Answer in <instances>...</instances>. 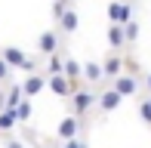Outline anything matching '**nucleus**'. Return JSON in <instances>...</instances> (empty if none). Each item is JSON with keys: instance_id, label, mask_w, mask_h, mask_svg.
<instances>
[{"instance_id": "5", "label": "nucleus", "mask_w": 151, "mask_h": 148, "mask_svg": "<svg viewBox=\"0 0 151 148\" xmlns=\"http://www.w3.org/2000/svg\"><path fill=\"white\" fill-rule=\"evenodd\" d=\"M111 90H117L123 99H127V96H136V93H139V77H136V74H127V71H123L120 77H114Z\"/></svg>"}, {"instance_id": "17", "label": "nucleus", "mask_w": 151, "mask_h": 148, "mask_svg": "<svg viewBox=\"0 0 151 148\" xmlns=\"http://www.w3.org/2000/svg\"><path fill=\"white\" fill-rule=\"evenodd\" d=\"M68 9H74V6H71V0H52V19H56V22L65 16Z\"/></svg>"}, {"instance_id": "14", "label": "nucleus", "mask_w": 151, "mask_h": 148, "mask_svg": "<svg viewBox=\"0 0 151 148\" xmlns=\"http://www.w3.org/2000/svg\"><path fill=\"white\" fill-rule=\"evenodd\" d=\"M46 71H50V74H65V59H62L59 52L50 56V59H46Z\"/></svg>"}, {"instance_id": "25", "label": "nucleus", "mask_w": 151, "mask_h": 148, "mask_svg": "<svg viewBox=\"0 0 151 148\" xmlns=\"http://www.w3.org/2000/svg\"><path fill=\"white\" fill-rule=\"evenodd\" d=\"M148 102H151V96H148Z\"/></svg>"}, {"instance_id": "13", "label": "nucleus", "mask_w": 151, "mask_h": 148, "mask_svg": "<svg viewBox=\"0 0 151 148\" xmlns=\"http://www.w3.org/2000/svg\"><path fill=\"white\" fill-rule=\"evenodd\" d=\"M123 43H127L123 25H111V28H108V46H111V50H123Z\"/></svg>"}, {"instance_id": "9", "label": "nucleus", "mask_w": 151, "mask_h": 148, "mask_svg": "<svg viewBox=\"0 0 151 148\" xmlns=\"http://www.w3.org/2000/svg\"><path fill=\"white\" fill-rule=\"evenodd\" d=\"M120 102H123V96H120L117 90L99 93V111H114V108H120Z\"/></svg>"}, {"instance_id": "19", "label": "nucleus", "mask_w": 151, "mask_h": 148, "mask_svg": "<svg viewBox=\"0 0 151 148\" xmlns=\"http://www.w3.org/2000/svg\"><path fill=\"white\" fill-rule=\"evenodd\" d=\"M139 114H142V120L151 126V102H148V99H142V102H139Z\"/></svg>"}, {"instance_id": "1", "label": "nucleus", "mask_w": 151, "mask_h": 148, "mask_svg": "<svg viewBox=\"0 0 151 148\" xmlns=\"http://www.w3.org/2000/svg\"><path fill=\"white\" fill-rule=\"evenodd\" d=\"M0 56H3V62L9 65V68H19V71H31V74H37V59L25 56V50H19V46H3V50H0Z\"/></svg>"}, {"instance_id": "2", "label": "nucleus", "mask_w": 151, "mask_h": 148, "mask_svg": "<svg viewBox=\"0 0 151 148\" xmlns=\"http://www.w3.org/2000/svg\"><path fill=\"white\" fill-rule=\"evenodd\" d=\"M93 105H99V96L90 93V90H77V93L71 96V114H74V117H83Z\"/></svg>"}, {"instance_id": "18", "label": "nucleus", "mask_w": 151, "mask_h": 148, "mask_svg": "<svg viewBox=\"0 0 151 148\" xmlns=\"http://www.w3.org/2000/svg\"><path fill=\"white\" fill-rule=\"evenodd\" d=\"M123 37H127V43H136V37H139V22H127L123 25Z\"/></svg>"}, {"instance_id": "4", "label": "nucleus", "mask_w": 151, "mask_h": 148, "mask_svg": "<svg viewBox=\"0 0 151 148\" xmlns=\"http://www.w3.org/2000/svg\"><path fill=\"white\" fill-rule=\"evenodd\" d=\"M108 19H111V25H127V22H133V3H123V0L108 3Z\"/></svg>"}, {"instance_id": "7", "label": "nucleus", "mask_w": 151, "mask_h": 148, "mask_svg": "<svg viewBox=\"0 0 151 148\" xmlns=\"http://www.w3.org/2000/svg\"><path fill=\"white\" fill-rule=\"evenodd\" d=\"M37 50H40V56H56L59 52V34L56 31H43V34L37 37Z\"/></svg>"}, {"instance_id": "3", "label": "nucleus", "mask_w": 151, "mask_h": 148, "mask_svg": "<svg viewBox=\"0 0 151 148\" xmlns=\"http://www.w3.org/2000/svg\"><path fill=\"white\" fill-rule=\"evenodd\" d=\"M50 86V74H28V77L22 80V93H25V99H34V96H40V93Z\"/></svg>"}, {"instance_id": "11", "label": "nucleus", "mask_w": 151, "mask_h": 148, "mask_svg": "<svg viewBox=\"0 0 151 148\" xmlns=\"http://www.w3.org/2000/svg\"><path fill=\"white\" fill-rule=\"evenodd\" d=\"M102 77H105V68H102L99 62H86L83 65V80L86 83H99Z\"/></svg>"}, {"instance_id": "10", "label": "nucleus", "mask_w": 151, "mask_h": 148, "mask_svg": "<svg viewBox=\"0 0 151 148\" xmlns=\"http://www.w3.org/2000/svg\"><path fill=\"white\" fill-rule=\"evenodd\" d=\"M59 28L65 31V34H74V31L80 28V16H77V9H68L65 16L59 19Z\"/></svg>"}, {"instance_id": "12", "label": "nucleus", "mask_w": 151, "mask_h": 148, "mask_svg": "<svg viewBox=\"0 0 151 148\" xmlns=\"http://www.w3.org/2000/svg\"><path fill=\"white\" fill-rule=\"evenodd\" d=\"M102 68H105V77H120V71H123V59L114 52V56L105 59V65H102Z\"/></svg>"}, {"instance_id": "16", "label": "nucleus", "mask_w": 151, "mask_h": 148, "mask_svg": "<svg viewBox=\"0 0 151 148\" xmlns=\"http://www.w3.org/2000/svg\"><path fill=\"white\" fill-rule=\"evenodd\" d=\"M16 126V111H0V133H9Z\"/></svg>"}, {"instance_id": "24", "label": "nucleus", "mask_w": 151, "mask_h": 148, "mask_svg": "<svg viewBox=\"0 0 151 148\" xmlns=\"http://www.w3.org/2000/svg\"><path fill=\"white\" fill-rule=\"evenodd\" d=\"M127 3H136V0H127Z\"/></svg>"}, {"instance_id": "23", "label": "nucleus", "mask_w": 151, "mask_h": 148, "mask_svg": "<svg viewBox=\"0 0 151 148\" xmlns=\"http://www.w3.org/2000/svg\"><path fill=\"white\" fill-rule=\"evenodd\" d=\"M6 148H25V142H6Z\"/></svg>"}, {"instance_id": "8", "label": "nucleus", "mask_w": 151, "mask_h": 148, "mask_svg": "<svg viewBox=\"0 0 151 148\" xmlns=\"http://www.w3.org/2000/svg\"><path fill=\"white\" fill-rule=\"evenodd\" d=\"M50 90L56 93L59 99H71L74 96V86H71V80H68L65 74H50Z\"/></svg>"}, {"instance_id": "15", "label": "nucleus", "mask_w": 151, "mask_h": 148, "mask_svg": "<svg viewBox=\"0 0 151 148\" xmlns=\"http://www.w3.org/2000/svg\"><path fill=\"white\" fill-rule=\"evenodd\" d=\"M31 114H34V108H31V99H25V102H22V105L16 108V120L28 124V120H31Z\"/></svg>"}, {"instance_id": "6", "label": "nucleus", "mask_w": 151, "mask_h": 148, "mask_svg": "<svg viewBox=\"0 0 151 148\" xmlns=\"http://www.w3.org/2000/svg\"><path fill=\"white\" fill-rule=\"evenodd\" d=\"M56 133H59L62 142H71V139H77V133H80V117H74V114L62 117V124H59Z\"/></svg>"}, {"instance_id": "20", "label": "nucleus", "mask_w": 151, "mask_h": 148, "mask_svg": "<svg viewBox=\"0 0 151 148\" xmlns=\"http://www.w3.org/2000/svg\"><path fill=\"white\" fill-rule=\"evenodd\" d=\"M9 74H12V68L3 62V56H0V83H6V80H9Z\"/></svg>"}, {"instance_id": "22", "label": "nucleus", "mask_w": 151, "mask_h": 148, "mask_svg": "<svg viewBox=\"0 0 151 148\" xmlns=\"http://www.w3.org/2000/svg\"><path fill=\"white\" fill-rule=\"evenodd\" d=\"M145 90H148V96H151V74H145Z\"/></svg>"}, {"instance_id": "21", "label": "nucleus", "mask_w": 151, "mask_h": 148, "mask_svg": "<svg viewBox=\"0 0 151 148\" xmlns=\"http://www.w3.org/2000/svg\"><path fill=\"white\" fill-rule=\"evenodd\" d=\"M62 148H86V145L80 142V139H71V142H65V145H62Z\"/></svg>"}]
</instances>
